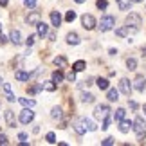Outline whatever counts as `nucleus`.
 Instances as JSON below:
<instances>
[{
    "label": "nucleus",
    "mask_w": 146,
    "mask_h": 146,
    "mask_svg": "<svg viewBox=\"0 0 146 146\" xmlns=\"http://www.w3.org/2000/svg\"><path fill=\"white\" fill-rule=\"evenodd\" d=\"M141 24H143V20H141V16H139L137 13H130V15L126 16V20H125V25L128 27V33H135V31H139Z\"/></svg>",
    "instance_id": "1"
},
{
    "label": "nucleus",
    "mask_w": 146,
    "mask_h": 146,
    "mask_svg": "<svg viewBox=\"0 0 146 146\" xmlns=\"http://www.w3.org/2000/svg\"><path fill=\"white\" fill-rule=\"evenodd\" d=\"M115 25V18L112 15H106V16H103V18H101V22H99V31L101 33H106V31H110L112 27Z\"/></svg>",
    "instance_id": "2"
},
{
    "label": "nucleus",
    "mask_w": 146,
    "mask_h": 146,
    "mask_svg": "<svg viewBox=\"0 0 146 146\" xmlns=\"http://www.w3.org/2000/svg\"><path fill=\"white\" fill-rule=\"evenodd\" d=\"M81 24H83V27H85L87 31H92V29H96L98 22H96V18H94L92 15H83L81 16Z\"/></svg>",
    "instance_id": "3"
},
{
    "label": "nucleus",
    "mask_w": 146,
    "mask_h": 146,
    "mask_svg": "<svg viewBox=\"0 0 146 146\" xmlns=\"http://www.w3.org/2000/svg\"><path fill=\"white\" fill-rule=\"evenodd\" d=\"M106 115H110L108 105H98L96 110H94V117H96V119H105Z\"/></svg>",
    "instance_id": "4"
},
{
    "label": "nucleus",
    "mask_w": 146,
    "mask_h": 146,
    "mask_svg": "<svg viewBox=\"0 0 146 146\" xmlns=\"http://www.w3.org/2000/svg\"><path fill=\"white\" fill-rule=\"evenodd\" d=\"M133 88H135L137 92H144V88H146V78L144 76H135V80H133V85H132Z\"/></svg>",
    "instance_id": "5"
},
{
    "label": "nucleus",
    "mask_w": 146,
    "mask_h": 146,
    "mask_svg": "<svg viewBox=\"0 0 146 146\" xmlns=\"http://www.w3.org/2000/svg\"><path fill=\"white\" fill-rule=\"evenodd\" d=\"M132 128H133V132H135V133L144 132V130H146V123H144V119L137 115V117H135V121L132 123Z\"/></svg>",
    "instance_id": "6"
},
{
    "label": "nucleus",
    "mask_w": 146,
    "mask_h": 146,
    "mask_svg": "<svg viewBox=\"0 0 146 146\" xmlns=\"http://www.w3.org/2000/svg\"><path fill=\"white\" fill-rule=\"evenodd\" d=\"M40 20H42V13H40V11H33V13H29L27 18H25L27 25H36Z\"/></svg>",
    "instance_id": "7"
},
{
    "label": "nucleus",
    "mask_w": 146,
    "mask_h": 146,
    "mask_svg": "<svg viewBox=\"0 0 146 146\" xmlns=\"http://www.w3.org/2000/svg\"><path fill=\"white\" fill-rule=\"evenodd\" d=\"M33 119H35V112H31V108L22 110V114H20V123H24V125H29Z\"/></svg>",
    "instance_id": "8"
},
{
    "label": "nucleus",
    "mask_w": 146,
    "mask_h": 146,
    "mask_svg": "<svg viewBox=\"0 0 146 146\" xmlns=\"http://www.w3.org/2000/svg\"><path fill=\"white\" fill-rule=\"evenodd\" d=\"M119 88H121V92L125 94V96H130V94H132V88H133V87H132V83L128 81L126 78H123V80L119 81Z\"/></svg>",
    "instance_id": "9"
},
{
    "label": "nucleus",
    "mask_w": 146,
    "mask_h": 146,
    "mask_svg": "<svg viewBox=\"0 0 146 146\" xmlns=\"http://www.w3.org/2000/svg\"><path fill=\"white\" fill-rule=\"evenodd\" d=\"M2 90H4L5 99H7L9 103H13V101H15V94H13V90H11V85H9V83H2Z\"/></svg>",
    "instance_id": "10"
},
{
    "label": "nucleus",
    "mask_w": 146,
    "mask_h": 146,
    "mask_svg": "<svg viewBox=\"0 0 146 146\" xmlns=\"http://www.w3.org/2000/svg\"><path fill=\"white\" fill-rule=\"evenodd\" d=\"M4 117H5V123H7V126H11V128L16 126V119H15L13 110H5V112H4Z\"/></svg>",
    "instance_id": "11"
},
{
    "label": "nucleus",
    "mask_w": 146,
    "mask_h": 146,
    "mask_svg": "<svg viewBox=\"0 0 146 146\" xmlns=\"http://www.w3.org/2000/svg\"><path fill=\"white\" fill-rule=\"evenodd\" d=\"M9 40H11V43H15V45H20V43H22V36H20V31L13 29V31H11V35H9Z\"/></svg>",
    "instance_id": "12"
},
{
    "label": "nucleus",
    "mask_w": 146,
    "mask_h": 146,
    "mask_svg": "<svg viewBox=\"0 0 146 146\" xmlns=\"http://www.w3.org/2000/svg\"><path fill=\"white\" fill-rule=\"evenodd\" d=\"M50 22H52V25L56 27V29L61 25V15L58 13V11H52V13H50Z\"/></svg>",
    "instance_id": "13"
},
{
    "label": "nucleus",
    "mask_w": 146,
    "mask_h": 146,
    "mask_svg": "<svg viewBox=\"0 0 146 146\" xmlns=\"http://www.w3.org/2000/svg\"><path fill=\"white\" fill-rule=\"evenodd\" d=\"M36 27H38V36H47V33H49V27H47V24L45 22H38L36 24Z\"/></svg>",
    "instance_id": "14"
},
{
    "label": "nucleus",
    "mask_w": 146,
    "mask_h": 146,
    "mask_svg": "<svg viewBox=\"0 0 146 146\" xmlns=\"http://www.w3.org/2000/svg\"><path fill=\"white\" fill-rule=\"evenodd\" d=\"M130 128H132V123L130 121H125V119L119 121V132L121 133H128V132H130Z\"/></svg>",
    "instance_id": "15"
},
{
    "label": "nucleus",
    "mask_w": 146,
    "mask_h": 146,
    "mask_svg": "<svg viewBox=\"0 0 146 146\" xmlns=\"http://www.w3.org/2000/svg\"><path fill=\"white\" fill-rule=\"evenodd\" d=\"M67 43H69V45H78V43H80V36H78L76 33H69V35H67Z\"/></svg>",
    "instance_id": "16"
},
{
    "label": "nucleus",
    "mask_w": 146,
    "mask_h": 146,
    "mask_svg": "<svg viewBox=\"0 0 146 146\" xmlns=\"http://www.w3.org/2000/svg\"><path fill=\"white\" fill-rule=\"evenodd\" d=\"M15 78H16L18 81H29V80H31V74H29V72H25V70H18V72L15 74Z\"/></svg>",
    "instance_id": "17"
},
{
    "label": "nucleus",
    "mask_w": 146,
    "mask_h": 146,
    "mask_svg": "<svg viewBox=\"0 0 146 146\" xmlns=\"http://www.w3.org/2000/svg\"><path fill=\"white\" fill-rule=\"evenodd\" d=\"M132 4H133V0H117V5H119L121 11H128L132 7Z\"/></svg>",
    "instance_id": "18"
},
{
    "label": "nucleus",
    "mask_w": 146,
    "mask_h": 146,
    "mask_svg": "<svg viewBox=\"0 0 146 146\" xmlns=\"http://www.w3.org/2000/svg\"><path fill=\"white\" fill-rule=\"evenodd\" d=\"M54 65L56 67H60V69H67V58H63V56H56L54 58Z\"/></svg>",
    "instance_id": "19"
},
{
    "label": "nucleus",
    "mask_w": 146,
    "mask_h": 146,
    "mask_svg": "<svg viewBox=\"0 0 146 146\" xmlns=\"http://www.w3.org/2000/svg\"><path fill=\"white\" fill-rule=\"evenodd\" d=\"M81 125L83 126H85V130H88V132H94V130H96V125H94V123L90 121V119H87V117H85V119H81Z\"/></svg>",
    "instance_id": "20"
},
{
    "label": "nucleus",
    "mask_w": 146,
    "mask_h": 146,
    "mask_svg": "<svg viewBox=\"0 0 146 146\" xmlns=\"http://www.w3.org/2000/svg\"><path fill=\"white\" fill-rule=\"evenodd\" d=\"M18 101H20V105L24 106V108H33V106L36 105V103H35V99H27V98H20Z\"/></svg>",
    "instance_id": "21"
},
{
    "label": "nucleus",
    "mask_w": 146,
    "mask_h": 146,
    "mask_svg": "<svg viewBox=\"0 0 146 146\" xmlns=\"http://www.w3.org/2000/svg\"><path fill=\"white\" fill-rule=\"evenodd\" d=\"M106 98H108V101H117V99H119V92H117L115 88H108Z\"/></svg>",
    "instance_id": "22"
},
{
    "label": "nucleus",
    "mask_w": 146,
    "mask_h": 146,
    "mask_svg": "<svg viewBox=\"0 0 146 146\" xmlns=\"http://www.w3.org/2000/svg\"><path fill=\"white\" fill-rule=\"evenodd\" d=\"M50 117H52V119H61V117H63V110H61L60 106H54L52 112H50Z\"/></svg>",
    "instance_id": "23"
},
{
    "label": "nucleus",
    "mask_w": 146,
    "mask_h": 146,
    "mask_svg": "<svg viewBox=\"0 0 146 146\" xmlns=\"http://www.w3.org/2000/svg\"><path fill=\"white\" fill-rule=\"evenodd\" d=\"M42 87H43V90H47V92H54L56 90V83L54 81H43Z\"/></svg>",
    "instance_id": "24"
},
{
    "label": "nucleus",
    "mask_w": 146,
    "mask_h": 146,
    "mask_svg": "<svg viewBox=\"0 0 146 146\" xmlns=\"http://www.w3.org/2000/svg\"><path fill=\"white\" fill-rule=\"evenodd\" d=\"M52 81L56 83V85L61 83V81H63V72H61V70H54L52 72Z\"/></svg>",
    "instance_id": "25"
},
{
    "label": "nucleus",
    "mask_w": 146,
    "mask_h": 146,
    "mask_svg": "<svg viewBox=\"0 0 146 146\" xmlns=\"http://www.w3.org/2000/svg\"><path fill=\"white\" fill-rule=\"evenodd\" d=\"M85 67H87V63L83 60H80V61H76V63L72 65V69H74V72H81V70H85Z\"/></svg>",
    "instance_id": "26"
},
{
    "label": "nucleus",
    "mask_w": 146,
    "mask_h": 146,
    "mask_svg": "<svg viewBox=\"0 0 146 146\" xmlns=\"http://www.w3.org/2000/svg\"><path fill=\"white\" fill-rule=\"evenodd\" d=\"M74 132L78 133V135H83V133L87 132V130H85V126L81 125V121H76V123H74Z\"/></svg>",
    "instance_id": "27"
},
{
    "label": "nucleus",
    "mask_w": 146,
    "mask_h": 146,
    "mask_svg": "<svg viewBox=\"0 0 146 146\" xmlns=\"http://www.w3.org/2000/svg\"><path fill=\"white\" fill-rule=\"evenodd\" d=\"M98 87H99V90H108V80L99 78V80H98Z\"/></svg>",
    "instance_id": "28"
},
{
    "label": "nucleus",
    "mask_w": 146,
    "mask_h": 146,
    "mask_svg": "<svg viewBox=\"0 0 146 146\" xmlns=\"http://www.w3.org/2000/svg\"><path fill=\"white\" fill-rule=\"evenodd\" d=\"M125 115H126L125 108H117L115 114H114V119H115V121H121V119H125Z\"/></svg>",
    "instance_id": "29"
},
{
    "label": "nucleus",
    "mask_w": 146,
    "mask_h": 146,
    "mask_svg": "<svg viewBox=\"0 0 146 146\" xmlns=\"http://www.w3.org/2000/svg\"><path fill=\"white\" fill-rule=\"evenodd\" d=\"M115 35L121 36V38H125V36L128 35V27H126V25H125V27H117V29H115Z\"/></svg>",
    "instance_id": "30"
},
{
    "label": "nucleus",
    "mask_w": 146,
    "mask_h": 146,
    "mask_svg": "<svg viewBox=\"0 0 146 146\" xmlns=\"http://www.w3.org/2000/svg\"><path fill=\"white\" fill-rule=\"evenodd\" d=\"M126 67H128V70H135L137 69V61L133 58H128L126 60Z\"/></svg>",
    "instance_id": "31"
},
{
    "label": "nucleus",
    "mask_w": 146,
    "mask_h": 146,
    "mask_svg": "<svg viewBox=\"0 0 146 146\" xmlns=\"http://www.w3.org/2000/svg\"><path fill=\"white\" fill-rule=\"evenodd\" d=\"M81 101L87 103V105H90V103H94V96L92 94H81Z\"/></svg>",
    "instance_id": "32"
},
{
    "label": "nucleus",
    "mask_w": 146,
    "mask_h": 146,
    "mask_svg": "<svg viewBox=\"0 0 146 146\" xmlns=\"http://www.w3.org/2000/svg\"><path fill=\"white\" fill-rule=\"evenodd\" d=\"M40 90H43V87H42V83H38V85H35V87L29 88V94H38Z\"/></svg>",
    "instance_id": "33"
},
{
    "label": "nucleus",
    "mask_w": 146,
    "mask_h": 146,
    "mask_svg": "<svg viewBox=\"0 0 146 146\" xmlns=\"http://www.w3.org/2000/svg\"><path fill=\"white\" fill-rule=\"evenodd\" d=\"M65 20H67V22H74V20H76V13H74V11H67Z\"/></svg>",
    "instance_id": "34"
},
{
    "label": "nucleus",
    "mask_w": 146,
    "mask_h": 146,
    "mask_svg": "<svg viewBox=\"0 0 146 146\" xmlns=\"http://www.w3.org/2000/svg\"><path fill=\"white\" fill-rule=\"evenodd\" d=\"M24 5L29 9H35L36 7V0H24Z\"/></svg>",
    "instance_id": "35"
},
{
    "label": "nucleus",
    "mask_w": 146,
    "mask_h": 146,
    "mask_svg": "<svg viewBox=\"0 0 146 146\" xmlns=\"http://www.w3.org/2000/svg\"><path fill=\"white\" fill-rule=\"evenodd\" d=\"M45 139H47V143H49V144H54V143H56V135H54L52 132H49L47 135H45Z\"/></svg>",
    "instance_id": "36"
},
{
    "label": "nucleus",
    "mask_w": 146,
    "mask_h": 146,
    "mask_svg": "<svg viewBox=\"0 0 146 146\" xmlns=\"http://www.w3.org/2000/svg\"><path fill=\"white\" fill-rule=\"evenodd\" d=\"M35 42H36V35H31V36L25 40V45H27V47H31V45H35Z\"/></svg>",
    "instance_id": "37"
},
{
    "label": "nucleus",
    "mask_w": 146,
    "mask_h": 146,
    "mask_svg": "<svg viewBox=\"0 0 146 146\" xmlns=\"http://www.w3.org/2000/svg\"><path fill=\"white\" fill-rule=\"evenodd\" d=\"M110 121H112V117H110V115H106L105 119H103V126H101V128H103V130H106V128L110 126Z\"/></svg>",
    "instance_id": "38"
},
{
    "label": "nucleus",
    "mask_w": 146,
    "mask_h": 146,
    "mask_svg": "<svg viewBox=\"0 0 146 146\" xmlns=\"http://www.w3.org/2000/svg\"><path fill=\"white\" fill-rule=\"evenodd\" d=\"M67 81H70V83L76 81V72H74V70H70L69 74H67Z\"/></svg>",
    "instance_id": "39"
},
{
    "label": "nucleus",
    "mask_w": 146,
    "mask_h": 146,
    "mask_svg": "<svg viewBox=\"0 0 146 146\" xmlns=\"http://www.w3.org/2000/svg\"><path fill=\"white\" fill-rule=\"evenodd\" d=\"M96 5L99 9H106V5H108V2H106V0H98L96 2Z\"/></svg>",
    "instance_id": "40"
},
{
    "label": "nucleus",
    "mask_w": 146,
    "mask_h": 146,
    "mask_svg": "<svg viewBox=\"0 0 146 146\" xmlns=\"http://www.w3.org/2000/svg\"><path fill=\"white\" fill-rule=\"evenodd\" d=\"M114 143H115V141H114L112 137H106L105 141H101V144H103V146H110V144H114Z\"/></svg>",
    "instance_id": "41"
},
{
    "label": "nucleus",
    "mask_w": 146,
    "mask_h": 146,
    "mask_svg": "<svg viewBox=\"0 0 146 146\" xmlns=\"http://www.w3.org/2000/svg\"><path fill=\"white\" fill-rule=\"evenodd\" d=\"M144 139H146V130L141 132V133H137V141L139 143H144Z\"/></svg>",
    "instance_id": "42"
},
{
    "label": "nucleus",
    "mask_w": 146,
    "mask_h": 146,
    "mask_svg": "<svg viewBox=\"0 0 146 146\" xmlns=\"http://www.w3.org/2000/svg\"><path fill=\"white\" fill-rule=\"evenodd\" d=\"M128 106H130V110H133V112L139 108V105L135 103V101H128Z\"/></svg>",
    "instance_id": "43"
},
{
    "label": "nucleus",
    "mask_w": 146,
    "mask_h": 146,
    "mask_svg": "<svg viewBox=\"0 0 146 146\" xmlns=\"http://www.w3.org/2000/svg\"><path fill=\"white\" fill-rule=\"evenodd\" d=\"M90 85H92V78H87V80H85V81H83V83H81V85H80V87L83 88V87H90Z\"/></svg>",
    "instance_id": "44"
},
{
    "label": "nucleus",
    "mask_w": 146,
    "mask_h": 146,
    "mask_svg": "<svg viewBox=\"0 0 146 146\" xmlns=\"http://www.w3.org/2000/svg\"><path fill=\"white\" fill-rule=\"evenodd\" d=\"M7 143H9V141H7V137H5L4 133H0V144L4 146V144H7Z\"/></svg>",
    "instance_id": "45"
},
{
    "label": "nucleus",
    "mask_w": 146,
    "mask_h": 146,
    "mask_svg": "<svg viewBox=\"0 0 146 146\" xmlns=\"http://www.w3.org/2000/svg\"><path fill=\"white\" fill-rule=\"evenodd\" d=\"M5 42H7V38H5V36H2V35H0V45H4V43Z\"/></svg>",
    "instance_id": "46"
},
{
    "label": "nucleus",
    "mask_w": 146,
    "mask_h": 146,
    "mask_svg": "<svg viewBox=\"0 0 146 146\" xmlns=\"http://www.w3.org/2000/svg\"><path fill=\"white\" fill-rule=\"evenodd\" d=\"M47 35H49V40H56V35H54V33H47Z\"/></svg>",
    "instance_id": "47"
},
{
    "label": "nucleus",
    "mask_w": 146,
    "mask_h": 146,
    "mask_svg": "<svg viewBox=\"0 0 146 146\" xmlns=\"http://www.w3.org/2000/svg\"><path fill=\"white\" fill-rule=\"evenodd\" d=\"M18 139H20V141H25V139H27V135H25V133H20V135H18Z\"/></svg>",
    "instance_id": "48"
},
{
    "label": "nucleus",
    "mask_w": 146,
    "mask_h": 146,
    "mask_svg": "<svg viewBox=\"0 0 146 146\" xmlns=\"http://www.w3.org/2000/svg\"><path fill=\"white\" fill-rule=\"evenodd\" d=\"M7 2H9V0H0V5H2V7H5V5H7Z\"/></svg>",
    "instance_id": "49"
},
{
    "label": "nucleus",
    "mask_w": 146,
    "mask_h": 146,
    "mask_svg": "<svg viewBox=\"0 0 146 146\" xmlns=\"http://www.w3.org/2000/svg\"><path fill=\"white\" fill-rule=\"evenodd\" d=\"M74 2H76V4H83V2H85V0H74Z\"/></svg>",
    "instance_id": "50"
},
{
    "label": "nucleus",
    "mask_w": 146,
    "mask_h": 146,
    "mask_svg": "<svg viewBox=\"0 0 146 146\" xmlns=\"http://www.w3.org/2000/svg\"><path fill=\"white\" fill-rule=\"evenodd\" d=\"M2 83H4V81H2V76H0V85H2Z\"/></svg>",
    "instance_id": "51"
},
{
    "label": "nucleus",
    "mask_w": 146,
    "mask_h": 146,
    "mask_svg": "<svg viewBox=\"0 0 146 146\" xmlns=\"http://www.w3.org/2000/svg\"><path fill=\"white\" fill-rule=\"evenodd\" d=\"M143 108H144V114H146V105H144V106H143Z\"/></svg>",
    "instance_id": "52"
},
{
    "label": "nucleus",
    "mask_w": 146,
    "mask_h": 146,
    "mask_svg": "<svg viewBox=\"0 0 146 146\" xmlns=\"http://www.w3.org/2000/svg\"><path fill=\"white\" fill-rule=\"evenodd\" d=\"M133 2H143V0H133Z\"/></svg>",
    "instance_id": "53"
},
{
    "label": "nucleus",
    "mask_w": 146,
    "mask_h": 146,
    "mask_svg": "<svg viewBox=\"0 0 146 146\" xmlns=\"http://www.w3.org/2000/svg\"><path fill=\"white\" fill-rule=\"evenodd\" d=\"M0 31H2V24H0Z\"/></svg>",
    "instance_id": "54"
}]
</instances>
